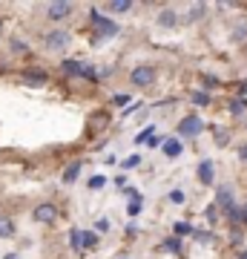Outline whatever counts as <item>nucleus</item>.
Returning a JSON list of instances; mask_svg holds the SVG:
<instances>
[{"label":"nucleus","instance_id":"obj_1","mask_svg":"<svg viewBox=\"0 0 247 259\" xmlns=\"http://www.w3.org/2000/svg\"><path fill=\"white\" fill-rule=\"evenodd\" d=\"M129 81L135 83V87H150V83L156 81V69H153V66H146V64H141V66H135V69H132Z\"/></svg>","mask_w":247,"mask_h":259},{"label":"nucleus","instance_id":"obj_2","mask_svg":"<svg viewBox=\"0 0 247 259\" xmlns=\"http://www.w3.org/2000/svg\"><path fill=\"white\" fill-rule=\"evenodd\" d=\"M32 219H35V222H40V225H49V222H55V219H58V210H55V204H49V202L37 204L35 210H32Z\"/></svg>","mask_w":247,"mask_h":259},{"label":"nucleus","instance_id":"obj_3","mask_svg":"<svg viewBox=\"0 0 247 259\" xmlns=\"http://www.w3.org/2000/svg\"><path fill=\"white\" fill-rule=\"evenodd\" d=\"M202 130H204V121L192 112V115H187V118L178 124V136H199Z\"/></svg>","mask_w":247,"mask_h":259},{"label":"nucleus","instance_id":"obj_4","mask_svg":"<svg viewBox=\"0 0 247 259\" xmlns=\"http://www.w3.org/2000/svg\"><path fill=\"white\" fill-rule=\"evenodd\" d=\"M92 23H95V29H98V35H118V26L112 23V20H107V18H101L98 12H92Z\"/></svg>","mask_w":247,"mask_h":259},{"label":"nucleus","instance_id":"obj_5","mask_svg":"<svg viewBox=\"0 0 247 259\" xmlns=\"http://www.w3.org/2000/svg\"><path fill=\"white\" fill-rule=\"evenodd\" d=\"M216 204H219L221 210H233V207H236V202H233V190H230L227 185H221L219 190H216Z\"/></svg>","mask_w":247,"mask_h":259},{"label":"nucleus","instance_id":"obj_6","mask_svg":"<svg viewBox=\"0 0 247 259\" xmlns=\"http://www.w3.org/2000/svg\"><path fill=\"white\" fill-rule=\"evenodd\" d=\"M43 44L49 49H64L66 44H69V35H66V32H61V29H55V32H49V35L43 37Z\"/></svg>","mask_w":247,"mask_h":259},{"label":"nucleus","instance_id":"obj_7","mask_svg":"<svg viewBox=\"0 0 247 259\" xmlns=\"http://www.w3.org/2000/svg\"><path fill=\"white\" fill-rule=\"evenodd\" d=\"M46 12H49L52 20H61V18H66V15H72V3H52Z\"/></svg>","mask_w":247,"mask_h":259},{"label":"nucleus","instance_id":"obj_8","mask_svg":"<svg viewBox=\"0 0 247 259\" xmlns=\"http://www.w3.org/2000/svg\"><path fill=\"white\" fill-rule=\"evenodd\" d=\"M199 179H202V185H213L216 179H213V161L210 158H204L202 164H199Z\"/></svg>","mask_w":247,"mask_h":259},{"label":"nucleus","instance_id":"obj_9","mask_svg":"<svg viewBox=\"0 0 247 259\" xmlns=\"http://www.w3.org/2000/svg\"><path fill=\"white\" fill-rule=\"evenodd\" d=\"M107 12H112V15H127L129 9H132V3L129 0H110L107 6H104Z\"/></svg>","mask_w":247,"mask_h":259},{"label":"nucleus","instance_id":"obj_10","mask_svg":"<svg viewBox=\"0 0 247 259\" xmlns=\"http://www.w3.org/2000/svg\"><path fill=\"white\" fill-rule=\"evenodd\" d=\"M78 176H81V161H72V164L64 170V185H72Z\"/></svg>","mask_w":247,"mask_h":259},{"label":"nucleus","instance_id":"obj_11","mask_svg":"<svg viewBox=\"0 0 247 259\" xmlns=\"http://www.w3.org/2000/svg\"><path fill=\"white\" fill-rule=\"evenodd\" d=\"M158 26L173 29V26H175V12H173V9H164V12H161V15H158Z\"/></svg>","mask_w":247,"mask_h":259},{"label":"nucleus","instance_id":"obj_12","mask_svg":"<svg viewBox=\"0 0 247 259\" xmlns=\"http://www.w3.org/2000/svg\"><path fill=\"white\" fill-rule=\"evenodd\" d=\"M15 236V222L12 219H0V239H12Z\"/></svg>","mask_w":247,"mask_h":259},{"label":"nucleus","instance_id":"obj_13","mask_svg":"<svg viewBox=\"0 0 247 259\" xmlns=\"http://www.w3.org/2000/svg\"><path fill=\"white\" fill-rule=\"evenodd\" d=\"M164 153H167V156H170V158H175V156H181V141H175V139H170V141H167V144H164Z\"/></svg>","mask_w":247,"mask_h":259},{"label":"nucleus","instance_id":"obj_14","mask_svg":"<svg viewBox=\"0 0 247 259\" xmlns=\"http://www.w3.org/2000/svg\"><path fill=\"white\" fill-rule=\"evenodd\" d=\"M64 72L66 75H83V64H78V61H64Z\"/></svg>","mask_w":247,"mask_h":259},{"label":"nucleus","instance_id":"obj_15","mask_svg":"<svg viewBox=\"0 0 247 259\" xmlns=\"http://www.w3.org/2000/svg\"><path fill=\"white\" fill-rule=\"evenodd\" d=\"M161 250H167V253H181V242L178 239H167L164 245H161Z\"/></svg>","mask_w":247,"mask_h":259},{"label":"nucleus","instance_id":"obj_16","mask_svg":"<svg viewBox=\"0 0 247 259\" xmlns=\"http://www.w3.org/2000/svg\"><path fill=\"white\" fill-rule=\"evenodd\" d=\"M23 78H26L29 83H46V75L43 72H26Z\"/></svg>","mask_w":247,"mask_h":259},{"label":"nucleus","instance_id":"obj_17","mask_svg":"<svg viewBox=\"0 0 247 259\" xmlns=\"http://www.w3.org/2000/svg\"><path fill=\"white\" fill-rule=\"evenodd\" d=\"M95 245V233H81V248H92Z\"/></svg>","mask_w":247,"mask_h":259},{"label":"nucleus","instance_id":"obj_18","mask_svg":"<svg viewBox=\"0 0 247 259\" xmlns=\"http://www.w3.org/2000/svg\"><path fill=\"white\" fill-rule=\"evenodd\" d=\"M192 101L204 107V104H210V95H207V93H192Z\"/></svg>","mask_w":247,"mask_h":259},{"label":"nucleus","instance_id":"obj_19","mask_svg":"<svg viewBox=\"0 0 247 259\" xmlns=\"http://www.w3.org/2000/svg\"><path fill=\"white\" fill-rule=\"evenodd\" d=\"M104 185H107V179H104V176H92V179H89V187H92V190H98V187H104Z\"/></svg>","mask_w":247,"mask_h":259},{"label":"nucleus","instance_id":"obj_20","mask_svg":"<svg viewBox=\"0 0 247 259\" xmlns=\"http://www.w3.org/2000/svg\"><path fill=\"white\" fill-rule=\"evenodd\" d=\"M190 231H192V228H190L187 222H178V225H175V233H178V236H184V233H190Z\"/></svg>","mask_w":247,"mask_h":259},{"label":"nucleus","instance_id":"obj_21","mask_svg":"<svg viewBox=\"0 0 247 259\" xmlns=\"http://www.w3.org/2000/svg\"><path fill=\"white\" fill-rule=\"evenodd\" d=\"M202 15H204V6H202V3H199V6H192V9H190V20H192V18H202Z\"/></svg>","mask_w":247,"mask_h":259},{"label":"nucleus","instance_id":"obj_22","mask_svg":"<svg viewBox=\"0 0 247 259\" xmlns=\"http://www.w3.org/2000/svg\"><path fill=\"white\" fill-rule=\"evenodd\" d=\"M138 210H141V196H138V199H132V204H129V213H132V216H135Z\"/></svg>","mask_w":247,"mask_h":259},{"label":"nucleus","instance_id":"obj_23","mask_svg":"<svg viewBox=\"0 0 247 259\" xmlns=\"http://www.w3.org/2000/svg\"><path fill=\"white\" fill-rule=\"evenodd\" d=\"M95 228H98L101 233H107V231H110V222H107V219H98V222H95Z\"/></svg>","mask_w":247,"mask_h":259},{"label":"nucleus","instance_id":"obj_24","mask_svg":"<svg viewBox=\"0 0 247 259\" xmlns=\"http://www.w3.org/2000/svg\"><path fill=\"white\" fill-rule=\"evenodd\" d=\"M69 239H72V248H81V233H78V231H72Z\"/></svg>","mask_w":247,"mask_h":259},{"label":"nucleus","instance_id":"obj_25","mask_svg":"<svg viewBox=\"0 0 247 259\" xmlns=\"http://www.w3.org/2000/svg\"><path fill=\"white\" fill-rule=\"evenodd\" d=\"M138 161H141V156H129V158H127V164H124V167H138Z\"/></svg>","mask_w":247,"mask_h":259},{"label":"nucleus","instance_id":"obj_26","mask_svg":"<svg viewBox=\"0 0 247 259\" xmlns=\"http://www.w3.org/2000/svg\"><path fill=\"white\" fill-rule=\"evenodd\" d=\"M216 136H219V144H221V147H224V144H227V133H224V130H219Z\"/></svg>","mask_w":247,"mask_h":259},{"label":"nucleus","instance_id":"obj_27","mask_svg":"<svg viewBox=\"0 0 247 259\" xmlns=\"http://www.w3.org/2000/svg\"><path fill=\"white\" fill-rule=\"evenodd\" d=\"M230 110H233V112H236V115H238V112L244 110V101H236V104H233V107H230Z\"/></svg>","mask_w":247,"mask_h":259},{"label":"nucleus","instance_id":"obj_28","mask_svg":"<svg viewBox=\"0 0 247 259\" xmlns=\"http://www.w3.org/2000/svg\"><path fill=\"white\" fill-rule=\"evenodd\" d=\"M247 37V29H236V40H244Z\"/></svg>","mask_w":247,"mask_h":259},{"label":"nucleus","instance_id":"obj_29","mask_svg":"<svg viewBox=\"0 0 247 259\" xmlns=\"http://www.w3.org/2000/svg\"><path fill=\"white\" fill-rule=\"evenodd\" d=\"M238 158H241V161H247V144L241 150H238Z\"/></svg>","mask_w":247,"mask_h":259},{"label":"nucleus","instance_id":"obj_30","mask_svg":"<svg viewBox=\"0 0 247 259\" xmlns=\"http://www.w3.org/2000/svg\"><path fill=\"white\" fill-rule=\"evenodd\" d=\"M241 225H247V204L241 207Z\"/></svg>","mask_w":247,"mask_h":259},{"label":"nucleus","instance_id":"obj_31","mask_svg":"<svg viewBox=\"0 0 247 259\" xmlns=\"http://www.w3.org/2000/svg\"><path fill=\"white\" fill-rule=\"evenodd\" d=\"M238 259H247V250H241V256H238Z\"/></svg>","mask_w":247,"mask_h":259}]
</instances>
